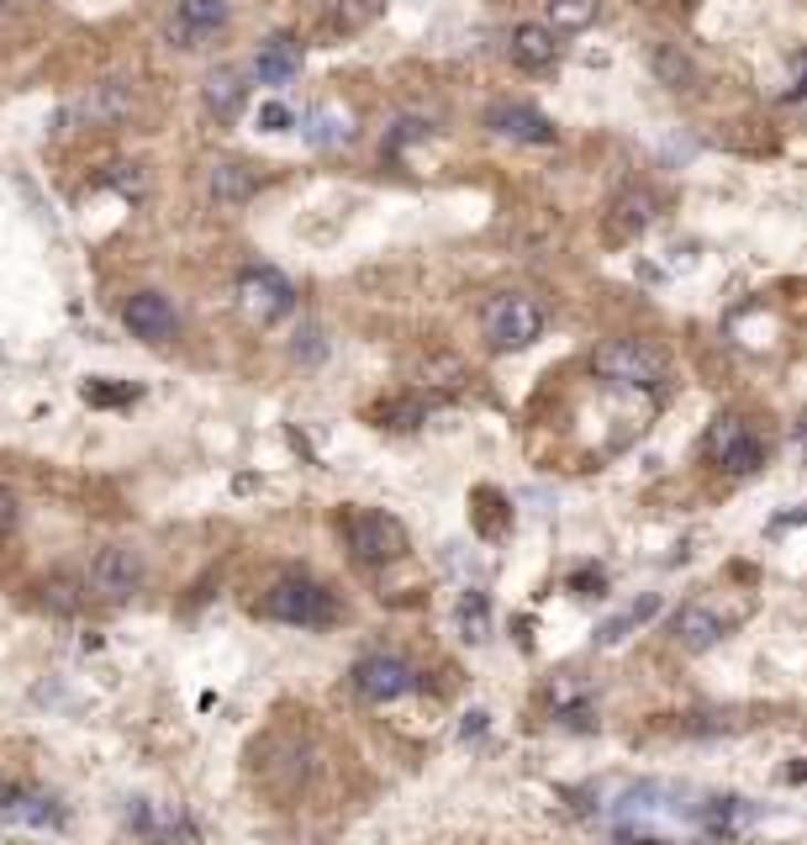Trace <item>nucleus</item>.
I'll return each mask as SVG.
<instances>
[{
    "mask_svg": "<svg viewBox=\"0 0 807 845\" xmlns=\"http://www.w3.org/2000/svg\"><path fill=\"white\" fill-rule=\"evenodd\" d=\"M417 687V672L406 666L402 655H364L354 666V693L370 703H396Z\"/></svg>",
    "mask_w": 807,
    "mask_h": 845,
    "instance_id": "nucleus-10",
    "label": "nucleus"
},
{
    "mask_svg": "<svg viewBox=\"0 0 807 845\" xmlns=\"http://www.w3.org/2000/svg\"><path fill=\"white\" fill-rule=\"evenodd\" d=\"M670 634H676L687 651H712V645L729 634V619H723L718 608H708V603H687V608H676Z\"/></svg>",
    "mask_w": 807,
    "mask_h": 845,
    "instance_id": "nucleus-12",
    "label": "nucleus"
},
{
    "mask_svg": "<svg viewBox=\"0 0 807 845\" xmlns=\"http://www.w3.org/2000/svg\"><path fill=\"white\" fill-rule=\"evenodd\" d=\"M649 64H655V74H660V80H670V91H687V85H691V64L681 59V53L660 49L655 59H649Z\"/></svg>",
    "mask_w": 807,
    "mask_h": 845,
    "instance_id": "nucleus-26",
    "label": "nucleus"
},
{
    "mask_svg": "<svg viewBox=\"0 0 807 845\" xmlns=\"http://www.w3.org/2000/svg\"><path fill=\"white\" fill-rule=\"evenodd\" d=\"M259 613L275 619V624H290V629H328L338 619V598L311 577H280L259 598Z\"/></svg>",
    "mask_w": 807,
    "mask_h": 845,
    "instance_id": "nucleus-2",
    "label": "nucleus"
},
{
    "mask_svg": "<svg viewBox=\"0 0 807 845\" xmlns=\"http://www.w3.org/2000/svg\"><path fill=\"white\" fill-rule=\"evenodd\" d=\"M792 85H786V101H792V106H797V101H807V49L797 53V59H792Z\"/></svg>",
    "mask_w": 807,
    "mask_h": 845,
    "instance_id": "nucleus-30",
    "label": "nucleus"
},
{
    "mask_svg": "<svg viewBox=\"0 0 807 845\" xmlns=\"http://www.w3.org/2000/svg\"><path fill=\"white\" fill-rule=\"evenodd\" d=\"M206 186H212L216 201H248V196L259 191V169L237 165V159H216L212 175H206Z\"/></svg>",
    "mask_w": 807,
    "mask_h": 845,
    "instance_id": "nucleus-20",
    "label": "nucleus"
},
{
    "mask_svg": "<svg viewBox=\"0 0 807 845\" xmlns=\"http://www.w3.org/2000/svg\"><path fill=\"white\" fill-rule=\"evenodd\" d=\"M6 824H38V830H59L64 824V809H59V798H47V793H32V788H22V793L6 803V814H0Z\"/></svg>",
    "mask_w": 807,
    "mask_h": 845,
    "instance_id": "nucleus-18",
    "label": "nucleus"
},
{
    "mask_svg": "<svg viewBox=\"0 0 807 845\" xmlns=\"http://www.w3.org/2000/svg\"><path fill=\"white\" fill-rule=\"evenodd\" d=\"M480 334H486V344L501 349V355L528 349L533 338L544 334V307H539L533 296H522V291H507V296H497V302L480 313Z\"/></svg>",
    "mask_w": 807,
    "mask_h": 845,
    "instance_id": "nucleus-4",
    "label": "nucleus"
},
{
    "mask_svg": "<svg viewBox=\"0 0 807 845\" xmlns=\"http://www.w3.org/2000/svg\"><path fill=\"white\" fill-rule=\"evenodd\" d=\"M755 824V809L744 803V798H712L697 809V830L702 835H718V841H729V835H744Z\"/></svg>",
    "mask_w": 807,
    "mask_h": 845,
    "instance_id": "nucleus-16",
    "label": "nucleus"
},
{
    "mask_svg": "<svg viewBox=\"0 0 807 845\" xmlns=\"http://www.w3.org/2000/svg\"><path fill=\"white\" fill-rule=\"evenodd\" d=\"M592 376L607 387H634V391H655L670 376V360L660 349H649L639 338H602L592 349Z\"/></svg>",
    "mask_w": 807,
    "mask_h": 845,
    "instance_id": "nucleus-1",
    "label": "nucleus"
},
{
    "mask_svg": "<svg viewBox=\"0 0 807 845\" xmlns=\"http://www.w3.org/2000/svg\"><path fill=\"white\" fill-rule=\"evenodd\" d=\"M459 629H465L470 645H480V640L491 634V608H486L480 592H465V598H459Z\"/></svg>",
    "mask_w": 807,
    "mask_h": 845,
    "instance_id": "nucleus-25",
    "label": "nucleus"
},
{
    "mask_svg": "<svg viewBox=\"0 0 807 845\" xmlns=\"http://www.w3.org/2000/svg\"><path fill=\"white\" fill-rule=\"evenodd\" d=\"M38 592H43V608H47V613H64V619L85 608V592H79V581H74V577H47Z\"/></svg>",
    "mask_w": 807,
    "mask_h": 845,
    "instance_id": "nucleus-23",
    "label": "nucleus"
},
{
    "mask_svg": "<svg viewBox=\"0 0 807 845\" xmlns=\"http://www.w3.org/2000/svg\"><path fill=\"white\" fill-rule=\"evenodd\" d=\"M17 793H22V782H17L11 772H0V814H6V803H11Z\"/></svg>",
    "mask_w": 807,
    "mask_h": 845,
    "instance_id": "nucleus-34",
    "label": "nucleus"
},
{
    "mask_svg": "<svg viewBox=\"0 0 807 845\" xmlns=\"http://www.w3.org/2000/svg\"><path fill=\"white\" fill-rule=\"evenodd\" d=\"M343 545L359 566H391V560L406 556V529L391 518V513H370V507H354L343 518Z\"/></svg>",
    "mask_w": 807,
    "mask_h": 845,
    "instance_id": "nucleus-5",
    "label": "nucleus"
},
{
    "mask_svg": "<svg viewBox=\"0 0 807 845\" xmlns=\"http://www.w3.org/2000/svg\"><path fill=\"white\" fill-rule=\"evenodd\" d=\"M121 323H127L132 338H142V344H169L174 328H180V317H174V307H169V296H159V291H138V296H127Z\"/></svg>",
    "mask_w": 807,
    "mask_h": 845,
    "instance_id": "nucleus-11",
    "label": "nucleus"
},
{
    "mask_svg": "<svg viewBox=\"0 0 807 845\" xmlns=\"http://www.w3.org/2000/svg\"><path fill=\"white\" fill-rule=\"evenodd\" d=\"M142 581H148V566H142V556L132 545H106V550L91 560V587L106 598V603L138 598Z\"/></svg>",
    "mask_w": 807,
    "mask_h": 845,
    "instance_id": "nucleus-7",
    "label": "nucleus"
},
{
    "mask_svg": "<svg viewBox=\"0 0 807 845\" xmlns=\"http://www.w3.org/2000/svg\"><path fill=\"white\" fill-rule=\"evenodd\" d=\"M660 613V598L649 592V598H639V603H628L617 619H607V624L596 629V645H617V640H628V629H639V624H649Z\"/></svg>",
    "mask_w": 807,
    "mask_h": 845,
    "instance_id": "nucleus-21",
    "label": "nucleus"
},
{
    "mask_svg": "<svg viewBox=\"0 0 807 845\" xmlns=\"http://www.w3.org/2000/svg\"><path fill=\"white\" fill-rule=\"evenodd\" d=\"M127 830H138V835H185V841H201V830L185 820V814H164V809H153V803H132L127 809Z\"/></svg>",
    "mask_w": 807,
    "mask_h": 845,
    "instance_id": "nucleus-19",
    "label": "nucleus"
},
{
    "mask_svg": "<svg viewBox=\"0 0 807 845\" xmlns=\"http://www.w3.org/2000/svg\"><path fill=\"white\" fill-rule=\"evenodd\" d=\"M486 127L501 133V138H518V144H554V122L544 112H533V106H491Z\"/></svg>",
    "mask_w": 807,
    "mask_h": 845,
    "instance_id": "nucleus-13",
    "label": "nucleus"
},
{
    "mask_svg": "<svg viewBox=\"0 0 807 845\" xmlns=\"http://www.w3.org/2000/svg\"><path fill=\"white\" fill-rule=\"evenodd\" d=\"M549 22L560 32H586L596 22V0H549Z\"/></svg>",
    "mask_w": 807,
    "mask_h": 845,
    "instance_id": "nucleus-24",
    "label": "nucleus"
},
{
    "mask_svg": "<svg viewBox=\"0 0 807 845\" xmlns=\"http://www.w3.org/2000/svg\"><path fill=\"white\" fill-rule=\"evenodd\" d=\"M132 112V91L121 80H100L85 96H74L64 112H59V127L64 133H79V127H117L121 117Z\"/></svg>",
    "mask_w": 807,
    "mask_h": 845,
    "instance_id": "nucleus-6",
    "label": "nucleus"
},
{
    "mask_svg": "<svg viewBox=\"0 0 807 845\" xmlns=\"http://www.w3.org/2000/svg\"><path fill=\"white\" fill-rule=\"evenodd\" d=\"M296 127V112L285 106V101H269V106H259V133H290Z\"/></svg>",
    "mask_w": 807,
    "mask_h": 845,
    "instance_id": "nucleus-27",
    "label": "nucleus"
},
{
    "mask_svg": "<svg viewBox=\"0 0 807 845\" xmlns=\"http://www.w3.org/2000/svg\"><path fill=\"white\" fill-rule=\"evenodd\" d=\"M702 455L723 471V476H755L760 465H765V455H771V444H765V434H760L755 423H744V418H718L708 429V439H702Z\"/></svg>",
    "mask_w": 807,
    "mask_h": 845,
    "instance_id": "nucleus-3",
    "label": "nucleus"
},
{
    "mask_svg": "<svg viewBox=\"0 0 807 845\" xmlns=\"http://www.w3.org/2000/svg\"><path fill=\"white\" fill-rule=\"evenodd\" d=\"M570 587L581 598H602V571H581V577H570Z\"/></svg>",
    "mask_w": 807,
    "mask_h": 845,
    "instance_id": "nucleus-32",
    "label": "nucleus"
},
{
    "mask_svg": "<svg viewBox=\"0 0 807 845\" xmlns=\"http://www.w3.org/2000/svg\"><path fill=\"white\" fill-rule=\"evenodd\" d=\"M132 397H138V391L132 387H85V402H100V408H112V402H132Z\"/></svg>",
    "mask_w": 807,
    "mask_h": 845,
    "instance_id": "nucleus-31",
    "label": "nucleus"
},
{
    "mask_svg": "<svg viewBox=\"0 0 807 845\" xmlns=\"http://www.w3.org/2000/svg\"><path fill=\"white\" fill-rule=\"evenodd\" d=\"M237 302H243V313L254 317V323H275L296 307V286L285 281L280 270L269 265H254L243 270V281H237Z\"/></svg>",
    "mask_w": 807,
    "mask_h": 845,
    "instance_id": "nucleus-8",
    "label": "nucleus"
},
{
    "mask_svg": "<svg viewBox=\"0 0 807 845\" xmlns=\"http://www.w3.org/2000/svg\"><path fill=\"white\" fill-rule=\"evenodd\" d=\"M248 74H254L259 85H275V91L290 85V80L301 74V49H296V38H269V43H259Z\"/></svg>",
    "mask_w": 807,
    "mask_h": 845,
    "instance_id": "nucleus-15",
    "label": "nucleus"
},
{
    "mask_svg": "<svg viewBox=\"0 0 807 845\" xmlns=\"http://www.w3.org/2000/svg\"><path fill=\"white\" fill-rule=\"evenodd\" d=\"M233 6L227 0H180L174 17H169V43L174 49H206L216 32L227 27Z\"/></svg>",
    "mask_w": 807,
    "mask_h": 845,
    "instance_id": "nucleus-9",
    "label": "nucleus"
},
{
    "mask_svg": "<svg viewBox=\"0 0 807 845\" xmlns=\"http://www.w3.org/2000/svg\"><path fill=\"white\" fill-rule=\"evenodd\" d=\"M206 106H212L216 117H233L237 106H243V74L237 70H212L206 74Z\"/></svg>",
    "mask_w": 807,
    "mask_h": 845,
    "instance_id": "nucleus-22",
    "label": "nucleus"
},
{
    "mask_svg": "<svg viewBox=\"0 0 807 845\" xmlns=\"http://www.w3.org/2000/svg\"><path fill=\"white\" fill-rule=\"evenodd\" d=\"M338 138H349V117H317V127H311V144H338Z\"/></svg>",
    "mask_w": 807,
    "mask_h": 845,
    "instance_id": "nucleus-29",
    "label": "nucleus"
},
{
    "mask_svg": "<svg viewBox=\"0 0 807 845\" xmlns=\"http://www.w3.org/2000/svg\"><path fill=\"white\" fill-rule=\"evenodd\" d=\"M512 64L528 74H544L554 70V59H560V43H554V27H539V22H522L512 27Z\"/></svg>",
    "mask_w": 807,
    "mask_h": 845,
    "instance_id": "nucleus-14",
    "label": "nucleus"
},
{
    "mask_svg": "<svg viewBox=\"0 0 807 845\" xmlns=\"http://www.w3.org/2000/svg\"><path fill=\"white\" fill-rule=\"evenodd\" d=\"M380 418H391L385 429H417V423H423V402H385Z\"/></svg>",
    "mask_w": 807,
    "mask_h": 845,
    "instance_id": "nucleus-28",
    "label": "nucleus"
},
{
    "mask_svg": "<svg viewBox=\"0 0 807 845\" xmlns=\"http://www.w3.org/2000/svg\"><path fill=\"white\" fill-rule=\"evenodd\" d=\"M17 529V497L11 492H0V534Z\"/></svg>",
    "mask_w": 807,
    "mask_h": 845,
    "instance_id": "nucleus-33",
    "label": "nucleus"
},
{
    "mask_svg": "<svg viewBox=\"0 0 807 845\" xmlns=\"http://www.w3.org/2000/svg\"><path fill=\"white\" fill-rule=\"evenodd\" d=\"M649 222H655V196L649 191H623L613 201V212H607V239L628 243V239H639Z\"/></svg>",
    "mask_w": 807,
    "mask_h": 845,
    "instance_id": "nucleus-17",
    "label": "nucleus"
}]
</instances>
